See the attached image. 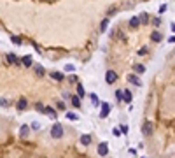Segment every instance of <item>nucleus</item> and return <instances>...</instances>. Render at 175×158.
<instances>
[{
    "instance_id": "f257e3e1",
    "label": "nucleus",
    "mask_w": 175,
    "mask_h": 158,
    "mask_svg": "<svg viewBox=\"0 0 175 158\" xmlns=\"http://www.w3.org/2000/svg\"><path fill=\"white\" fill-rule=\"evenodd\" d=\"M51 137H53V139H61V137H63V126H61L60 123L53 125V128H51Z\"/></svg>"
},
{
    "instance_id": "f03ea898",
    "label": "nucleus",
    "mask_w": 175,
    "mask_h": 158,
    "mask_svg": "<svg viewBox=\"0 0 175 158\" xmlns=\"http://www.w3.org/2000/svg\"><path fill=\"white\" fill-rule=\"evenodd\" d=\"M26 107H28L26 97H19V100H18V104H16V109H18L19 112H23V111H26Z\"/></svg>"
},
{
    "instance_id": "7ed1b4c3",
    "label": "nucleus",
    "mask_w": 175,
    "mask_h": 158,
    "mask_svg": "<svg viewBox=\"0 0 175 158\" xmlns=\"http://www.w3.org/2000/svg\"><path fill=\"white\" fill-rule=\"evenodd\" d=\"M142 132H144V135H151L152 132H154V125H152V121H146L142 125Z\"/></svg>"
},
{
    "instance_id": "20e7f679",
    "label": "nucleus",
    "mask_w": 175,
    "mask_h": 158,
    "mask_svg": "<svg viewBox=\"0 0 175 158\" xmlns=\"http://www.w3.org/2000/svg\"><path fill=\"white\" fill-rule=\"evenodd\" d=\"M96 151H98L100 156H107V153H109V144H107V142H100L98 147H96Z\"/></svg>"
},
{
    "instance_id": "39448f33",
    "label": "nucleus",
    "mask_w": 175,
    "mask_h": 158,
    "mask_svg": "<svg viewBox=\"0 0 175 158\" xmlns=\"http://www.w3.org/2000/svg\"><path fill=\"white\" fill-rule=\"evenodd\" d=\"M105 81H107L109 84L116 83V81H117V74H116L114 70H107V74H105Z\"/></svg>"
},
{
    "instance_id": "423d86ee",
    "label": "nucleus",
    "mask_w": 175,
    "mask_h": 158,
    "mask_svg": "<svg viewBox=\"0 0 175 158\" xmlns=\"http://www.w3.org/2000/svg\"><path fill=\"white\" fill-rule=\"evenodd\" d=\"M126 79H128L131 84H135V86H140V84H142V81H140V77L137 76V74H128Z\"/></svg>"
},
{
    "instance_id": "0eeeda50",
    "label": "nucleus",
    "mask_w": 175,
    "mask_h": 158,
    "mask_svg": "<svg viewBox=\"0 0 175 158\" xmlns=\"http://www.w3.org/2000/svg\"><path fill=\"white\" fill-rule=\"evenodd\" d=\"M109 112H110V105L107 102H104L102 104V111H100V118H107Z\"/></svg>"
},
{
    "instance_id": "6e6552de",
    "label": "nucleus",
    "mask_w": 175,
    "mask_h": 158,
    "mask_svg": "<svg viewBox=\"0 0 175 158\" xmlns=\"http://www.w3.org/2000/svg\"><path fill=\"white\" fill-rule=\"evenodd\" d=\"M28 132H30V126L28 125H21V128H19V137L25 139V137L28 135Z\"/></svg>"
},
{
    "instance_id": "1a4fd4ad",
    "label": "nucleus",
    "mask_w": 175,
    "mask_h": 158,
    "mask_svg": "<svg viewBox=\"0 0 175 158\" xmlns=\"http://www.w3.org/2000/svg\"><path fill=\"white\" fill-rule=\"evenodd\" d=\"M7 60H9V63H16V65H21V61L16 58L14 53H7Z\"/></svg>"
},
{
    "instance_id": "9d476101",
    "label": "nucleus",
    "mask_w": 175,
    "mask_h": 158,
    "mask_svg": "<svg viewBox=\"0 0 175 158\" xmlns=\"http://www.w3.org/2000/svg\"><path fill=\"white\" fill-rule=\"evenodd\" d=\"M123 100H125V102H131V91L130 90H123Z\"/></svg>"
},
{
    "instance_id": "9b49d317",
    "label": "nucleus",
    "mask_w": 175,
    "mask_h": 158,
    "mask_svg": "<svg viewBox=\"0 0 175 158\" xmlns=\"http://www.w3.org/2000/svg\"><path fill=\"white\" fill-rule=\"evenodd\" d=\"M81 142L84 144V146H89V144H91V135H88V134L81 135Z\"/></svg>"
},
{
    "instance_id": "f8f14e48",
    "label": "nucleus",
    "mask_w": 175,
    "mask_h": 158,
    "mask_svg": "<svg viewBox=\"0 0 175 158\" xmlns=\"http://www.w3.org/2000/svg\"><path fill=\"white\" fill-rule=\"evenodd\" d=\"M138 25H140V19H138L137 16H133V18L130 19V26H131V28H138Z\"/></svg>"
},
{
    "instance_id": "ddd939ff",
    "label": "nucleus",
    "mask_w": 175,
    "mask_h": 158,
    "mask_svg": "<svg viewBox=\"0 0 175 158\" xmlns=\"http://www.w3.org/2000/svg\"><path fill=\"white\" fill-rule=\"evenodd\" d=\"M21 63H23L25 67H32V65H33V61H32V56H23Z\"/></svg>"
},
{
    "instance_id": "4468645a",
    "label": "nucleus",
    "mask_w": 175,
    "mask_h": 158,
    "mask_svg": "<svg viewBox=\"0 0 175 158\" xmlns=\"http://www.w3.org/2000/svg\"><path fill=\"white\" fill-rule=\"evenodd\" d=\"M84 95H86L84 86H82V84H77V97H79V99H84Z\"/></svg>"
},
{
    "instance_id": "2eb2a0df",
    "label": "nucleus",
    "mask_w": 175,
    "mask_h": 158,
    "mask_svg": "<svg viewBox=\"0 0 175 158\" xmlns=\"http://www.w3.org/2000/svg\"><path fill=\"white\" fill-rule=\"evenodd\" d=\"M70 102H72L74 107H79V105H81V99H79V97H74V95H70Z\"/></svg>"
},
{
    "instance_id": "dca6fc26",
    "label": "nucleus",
    "mask_w": 175,
    "mask_h": 158,
    "mask_svg": "<svg viewBox=\"0 0 175 158\" xmlns=\"http://www.w3.org/2000/svg\"><path fill=\"white\" fill-rule=\"evenodd\" d=\"M151 39H152L154 42H159V40L163 39V35L159 34V32H152V34H151Z\"/></svg>"
},
{
    "instance_id": "f3484780",
    "label": "nucleus",
    "mask_w": 175,
    "mask_h": 158,
    "mask_svg": "<svg viewBox=\"0 0 175 158\" xmlns=\"http://www.w3.org/2000/svg\"><path fill=\"white\" fill-rule=\"evenodd\" d=\"M33 69H35V74H37V76H44V74H46V70H44L42 65H33Z\"/></svg>"
},
{
    "instance_id": "a211bd4d",
    "label": "nucleus",
    "mask_w": 175,
    "mask_h": 158,
    "mask_svg": "<svg viewBox=\"0 0 175 158\" xmlns=\"http://www.w3.org/2000/svg\"><path fill=\"white\" fill-rule=\"evenodd\" d=\"M51 77L56 79V81H63V74L61 72H51Z\"/></svg>"
},
{
    "instance_id": "6ab92c4d",
    "label": "nucleus",
    "mask_w": 175,
    "mask_h": 158,
    "mask_svg": "<svg viewBox=\"0 0 175 158\" xmlns=\"http://www.w3.org/2000/svg\"><path fill=\"white\" fill-rule=\"evenodd\" d=\"M133 70H135V74H144L146 72V67L144 65H133Z\"/></svg>"
},
{
    "instance_id": "aec40b11",
    "label": "nucleus",
    "mask_w": 175,
    "mask_h": 158,
    "mask_svg": "<svg viewBox=\"0 0 175 158\" xmlns=\"http://www.w3.org/2000/svg\"><path fill=\"white\" fill-rule=\"evenodd\" d=\"M138 19H140V25H147V21H149V18H147L146 13H142V14L138 16Z\"/></svg>"
},
{
    "instance_id": "412c9836",
    "label": "nucleus",
    "mask_w": 175,
    "mask_h": 158,
    "mask_svg": "<svg viewBox=\"0 0 175 158\" xmlns=\"http://www.w3.org/2000/svg\"><path fill=\"white\" fill-rule=\"evenodd\" d=\"M47 116H51V118H56V111L53 109V107H46V111H44Z\"/></svg>"
},
{
    "instance_id": "4be33fe9",
    "label": "nucleus",
    "mask_w": 175,
    "mask_h": 158,
    "mask_svg": "<svg viewBox=\"0 0 175 158\" xmlns=\"http://www.w3.org/2000/svg\"><path fill=\"white\" fill-rule=\"evenodd\" d=\"M107 26H109V19L105 18V19L100 23V32H105V30H107Z\"/></svg>"
},
{
    "instance_id": "5701e85b",
    "label": "nucleus",
    "mask_w": 175,
    "mask_h": 158,
    "mask_svg": "<svg viewBox=\"0 0 175 158\" xmlns=\"http://www.w3.org/2000/svg\"><path fill=\"white\" fill-rule=\"evenodd\" d=\"M147 51H149V49H147V46H144V48H140V49L137 51V55H138V56H144V55H146Z\"/></svg>"
},
{
    "instance_id": "b1692460",
    "label": "nucleus",
    "mask_w": 175,
    "mask_h": 158,
    "mask_svg": "<svg viewBox=\"0 0 175 158\" xmlns=\"http://www.w3.org/2000/svg\"><path fill=\"white\" fill-rule=\"evenodd\" d=\"M77 118H79L77 114H74V112H67V120H72V121H75Z\"/></svg>"
},
{
    "instance_id": "393cba45",
    "label": "nucleus",
    "mask_w": 175,
    "mask_h": 158,
    "mask_svg": "<svg viewBox=\"0 0 175 158\" xmlns=\"http://www.w3.org/2000/svg\"><path fill=\"white\" fill-rule=\"evenodd\" d=\"M89 97H91V102H93L95 105H98V97H96V93H91Z\"/></svg>"
},
{
    "instance_id": "a878e982",
    "label": "nucleus",
    "mask_w": 175,
    "mask_h": 158,
    "mask_svg": "<svg viewBox=\"0 0 175 158\" xmlns=\"http://www.w3.org/2000/svg\"><path fill=\"white\" fill-rule=\"evenodd\" d=\"M11 40L14 42V44H18V46H21V39H19V37H14V35H12V37H11Z\"/></svg>"
},
{
    "instance_id": "bb28decb",
    "label": "nucleus",
    "mask_w": 175,
    "mask_h": 158,
    "mask_svg": "<svg viewBox=\"0 0 175 158\" xmlns=\"http://www.w3.org/2000/svg\"><path fill=\"white\" fill-rule=\"evenodd\" d=\"M116 99H117V100H123V90H117V91H116Z\"/></svg>"
},
{
    "instance_id": "cd10ccee",
    "label": "nucleus",
    "mask_w": 175,
    "mask_h": 158,
    "mask_svg": "<svg viewBox=\"0 0 175 158\" xmlns=\"http://www.w3.org/2000/svg\"><path fill=\"white\" fill-rule=\"evenodd\" d=\"M119 130H121V134H125V135H126V134H128V126H126V125H121V128H119Z\"/></svg>"
},
{
    "instance_id": "c85d7f7f",
    "label": "nucleus",
    "mask_w": 175,
    "mask_h": 158,
    "mask_svg": "<svg viewBox=\"0 0 175 158\" xmlns=\"http://www.w3.org/2000/svg\"><path fill=\"white\" fill-rule=\"evenodd\" d=\"M65 70H67V72H74L75 69H74V65H65Z\"/></svg>"
},
{
    "instance_id": "c756f323",
    "label": "nucleus",
    "mask_w": 175,
    "mask_h": 158,
    "mask_svg": "<svg viewBox=\"0 0 175 158\" xmlns=\"http://www.w3.org/2000/svg\"><path fill=\"white\" fill-rule=\"evenodd\" d=\"M32 128H33V130H39V128H40V125H39L37 121H33V123H32Z\"/></svg>"
},
{
    "instance_id": "7c9ffc66",
    "label": "nucleus",
    "mask_w": 175,
    "mask_h": 158,
    "mask_svg": "<svg viewBox=\"0 0 175 158\" xmlns=\"http://www.w3.org/2000/svg\"><path fill=\"white\" fill-rule=\"evenodd\" d=\"M165 11H166V4H163V5L159 7V14H163V13H165Z\"/></svg>"
},
{
    "instance_id": "2f4dec72",
    "label": "nucleus",
    "mask_w": 175,
    "mask_h": 158,
    "mask_svg": "<svg viewBox=\"0 0 175 158\" xmlns=\"http://www.w3.org/2000/svg\"><path fill=\"white\" fill-rule=\"evenodd\" d=\"M0 105H4V107H7V105H9V102H7V100H4V99H0Z\"/></svg>"
},
{
    "instance_id": "473e14b6",
    "label": "nucleus",
    "mask_w": 175,
    "mask_h": 158,
    "mask_svg": "<svg viewBox=\"0 0 175 158\" xmlns=\"http://www.w3.org/2000/svg\"><path fill=\"white\" fill-rule=\"evenodd\" d=\"M114 135L119 137V135H121V130H119V128H114Z\"/></svg>"
},
{
    "instance_id": "72a5a7b5",
    "label": "nucleus",
    "mask_w": 175,
    "mask_h": 158,
    "mask_svg": "<svg viewBox=\"0 0 175 158\" xmlns=\"http://www.w3.org/2000/svg\"><path fill=\"white\" fill-rule=\"evenodd\" d=\"M168 42H172V44H173V42H175V35H172V37H168Z\"/></svg>"
},
{
    "instance_id": "f704fd0d",
    "label": "nucleus",
    "mask_w": 175,
    "mask_h": 158,
    "mask_svg": "<svg viewBox=\"0 0 175 158\" xmlns=\"http://www.w3.org/2000/svg\"><path fill=\"white\" fill-rule=\"evenodd\" d=\"M170 26H172V30H173V32H175V23H172V25H170Z\"/></svg>"
}]
</instances>
